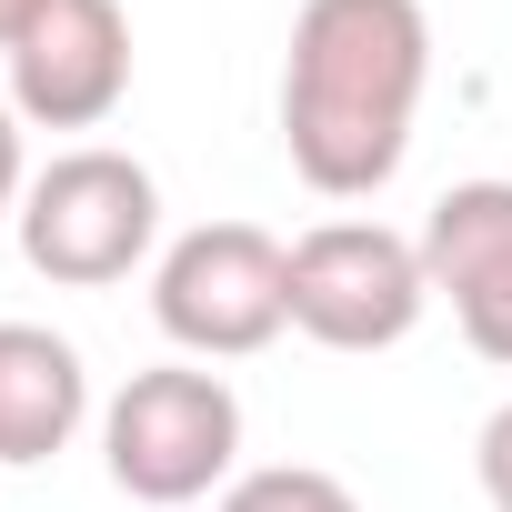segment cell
<instances>
[{"instance_id":"1","label":"cell","mask_w":512,"mask_h":512,"mask_svg":"<svg viewBox=\"0 0 512 512\" xmlns=\"http://www.w3.org/2000/svg\"><path fill=\"white\" fill-rule=\"evenodd\" d=\"M432 81L422 0H302L282 61V141L322 201H362L402 171Z\"/></svg>"},{"instance_id":"2","label":"cell","mask_w":512,"mask_h":512,"mask_svg":"<svg viewBox=\"0 0 512 512\" xmlns=\"http://www.w3.org/2000/svg\"><path fill=\"white\" fill-rule=\"evenodd\" d=\"M151 322L201 352V362H241V352H272L292 332V251L262 221H201L161 251L151 272Z\"/></svg>"},{"instance_id":"3","label":"cell","mask_w":512,"mask_h":512,"mask_svg":"<svg viewBox=\"0 0 512 512\" xmlns=\"http://www.w3.org/2000/svg\"><path fill=\"white\" fill-rule=\"evenodd\" d=\"M161 231V191L131 151H61L51 171H31L21 191V262L61 292H101V282H131L141 251Z\"/></svg>"},{"instance_id":"4","label":"cell","mask_w":512,"mask_h":512,"mask_svg":"<svg viewBox=\"0 0 512 512\" xmlns=\"http://www.w3.org/2000/svg\"><path fill=\"white\" fill-rule=\"evenodd\" d=\"M101 462L131 502H201L231 462H241V402L221 372H191V362H161V372H131L101 412Z\"/></svg>"},{"instance_id":"5","label":"cell","mask_w":512,"mask_h":512,"mask_svg":"<svg viewBox=\"0 0 512 512\" xmlns=\"http://www.w3.org/2000/svg\"><path fill=\"white\" fill-rule=\"evenodd\" d=\"M422 302V241H402L392 221H322L292 241V332H312L322 352H392Z\"/></svg>"},{"instance_id":"6","label":"cell","mask_w":512,"mask_h":512,"mask_svg":"<svg viewBox=\"0 0 512 512\" xmlns=\"http://www.w3.org/2000/svg\"><path fill=\"white\" fill-rule=\"evenodd\" d=\"M11 111L41 131H101L131 91V21L121 0H41L11 31Z\"/></svg>"},{"instance_id":"7","label":"cell","mask_w":512,"mask_h":512,"mask_svg":"<svg viewBox=\"0 0 512 512\" xmlns=\"http://www.w3.org/2000/svg\"><path fill=\"white\" fill-rule=\"evenodd\" d=\"M422 272L482 362L512 372V181H452L422 221Z\"/></svg>"},{"instance_id":"8","label":"cell","mask_w":512,"mask_h":512,"mask_svg":"<svg viewBox=\"0 0 512 512\" xmlns=\"http://www.w3.org/2000/svg\"><path fill=\"white\" fill-rule=\"evenodd\" d=\"M91 412V372L61 332L41 322H0V462H51Z\"/></svg>"},{"instance_id":"9","label":"cell","mask_w":512,"mask_h":512,"mask_svg":"<svg viewBox=\"0 0 512 512\" xmlns=\"http://www.w3.org/2000/svg\"><path fill=\"white\" fill-rule=\"evenodd\" d=\"M221 512H362V502H352V482H332L312 462H262L221 492Z\"/></svg>"},{"instance_id":"10","label":"cell","mask_w":512,"mask_h":512,"mask_svg":"<svg viewBox=\"0 0 512 512\" xmlns=\"http://www.w3.org/2000/svg\"><path fill=\"white\" fill-rule=\"evenodd\" d=\"M472 472H482V502H492V512H512V402L482 422V442H472Z\"/></svg>"},{"instance_id":"11","label":"cell","mask_w":512,"mask_h":512,"mask_svg":"<svg viewBox=\"0 0 512 512\" xmlns=\"http://www.w3.org/2000/svg\"><path fill=\"white\" fill-rule=\"evenodd\" d=\"M21 191H31V171H21V111L0 101V211H11Z\"/></svg>"},{"instance_id":"12","label":"cell","mask_w":512,"mask_h":512,"mask_svg":"<svg viewBox=\"0 0 512 512\" xmlns=\"http://www.w3.org/2000/svg\"><path fill=\"white\" fill-rule=\"evenodd\" d=\"M31 11H41V0H0V51H11V31H21Z\"/></svg>"}]
</instances>
